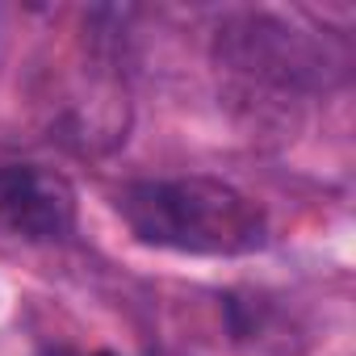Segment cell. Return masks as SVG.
Listing matches in <instances>:
<instances>
[{"mask_svg": "<svg viewBox=\"0 0 356 356\" xmlns=\"http://www.w3.org/2000/svg\"><path fill=\"white\" fill-rule=\"evenodd\" d=\"M92 356H113V352H92Z\"/></svg>", "mask_w": 356, "mask_h": 356, "instance_id": "obj_3", "label": "cell"}, {"mask_svg": "<svg viewBox=\"0 0 356 356\" xmlns=\"http://www.w3.org/2000/svg\"><path fill=\"white\" fill-rule=\"evenodd\" d=\"M126 227L151 243L189 256H243L264 243V210L214 176L181 181H138L118 193Z\"/></svg>", "mask_w": 356, "mask_h": 356, "instance_id": "obj_1", "label": "cell"}, {"mask_svg": "<svg viewBox=\"0 0 356 356\" xmlns=\"http://www.w3.org/2000/svg\"><path fill=\"white\" fill-rule=\"evenodd\" d=\"M0 227L30 243L63 239L76 227V189L67 176L38 163L0 168Z\"/></svg>", "mask_w": 356, "mask_h": 356, "instance_id": "obj_2", "label": "cell"}]
</instances>
